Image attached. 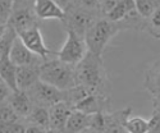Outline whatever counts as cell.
<instances>
[{
    "instance_id": "cell-9",
    "label": "cell",
    "mask_w": 160,
    "mask_h": 133,
    "mask_svg": "<svg viewBox=\"0 0 160 133\" xmlns=\"http://www.w3.org/2000/svg\"><path fill=\"white\" fill-rule=\"evenodd\" d=\"M76 110L86 114L109 113L110 111V94L109 92H92L90 96L76 105Z\"/></svg>"
},
{
    "instance_id": "cell-36",
    "label": "cell",
    "mask_w": 160,
    "mask_h": 133,
    "mask_svg": "<svg viewBox=\"0 0 160 133\" xmlns=\"http://www.w3.org/2000/svg\"><path fill=\"white\" fill-rule=\"evenodd\" d=\"M5 28H7V26H0V40H2V37L5 32Z\"/></svg>"
},
{
    "instance_id": "cell-8",
    "label": "cell",
    "mask_w": 160,
    "mask_h": 133,
    "mask_svg": "<svg viewBox=\"0 0 160 133\" xmlns=\"http://www.w3.org/2000/svg\"><path fill=\"white\" fill-rule=\"evenodd\" d=\"M18 37L21 38V41L24 44V46L27 47L33 55L38 57L41 60L50 59L52 55H55V52H52L46 46L40 27H33L31 30L24 31L21 35H18Z\"/></svg>"
},
{
    "instance_id": "cell-29",
    "label": "cell",
    "mask_w": 160,
    "mask_h": 133,
    "mask_svg": "<svg viewBox=\"0 0 160 133\" xmlns=\"http://www.w3.org/2000/svg\"><path fill=\"white\" fill-rule=\"evenodd\" d=\"M26 124L22 121L14 123H7L0 124V133H24Z\"/></svg>"
},
{
    "instance_id": "cell-12",
    "label": "cell",
    "mask_w": 160,
    "mask_h": 133,
    "mask_svg": "<svg viewBox=\"0 0 160 133\" xmlns=\"http://www.w3.org/2000/svg\"><path fill=\"white\" fill-rule=\"evenodd\" d=\"M8 104L12 106V109L14 110V113L19 116V119L24 121L27 118L33 108V102L28 95L27 91H23V90H17V91H13Z\"/></svg>"
},
{
    "instance_id": "cell-19",
    "label": "cell",
    "mask_w": 160,
    "mask_h": 133,
    "mask_svg": "<svg viewBox=\"0 0 160 133\" xmlns=\"http://www.w3.org/2000/svg\"><path fill=\"white\" fill-rule=\"evenodd\" d=\"M92 92H95V90L82 85H74L72 88L64 91V101L69 106H72V109H74L78 102L85 100Z\"/></svg>"
},
{
    "instance_id": "cell-24",
    "label": "cell",
    "mask_w": 160,
    "mask_h": 133,
    "mask_svg": "<svg viewBox=\"0 0 160 133\" xmlns=\"http://www.w3.org/2000/svg\"><path fill=\"white\" fill-rule=\"evenodd\" d=\"M108 124V113H95L91 114L88 131L94 133H104Z\"/></svg>"
},
{
    "instance_id": "cell-22",
    "label": "cell",
    "mask_w": 160,
    "mask_h": 133,
    "mask_svg": "<svg viewBox=\"0 0 160 133\" xmlns=\"http://www.w3.org/2000/svg\"><path fill=\"white\" fill-rule=\"evenodd\" d=\"M135 2L133 0H121L108 14L105 16V18L113 22V23H119L121 21L124 19V17L127 16V13L132 9H135Z\"/></svg>"
},
{
    "instance_id": "cell-35",
    "label": "cell",
    "mask_w": 160,
    "mask_h": 133,
    "mask_svg": "<svg viewBox=\"0 0 160 133\" xmlns=\"http://www.w3.org/2000/svg\"><path fill=\"white\" fill-rule=\"evenodd\" d=\"M44 133H64V132H62V131H58V129H52V128H48Z\"/></svg>"
},
{
    "instance_id": "cell-16",
    "label": "cell",
    "mask_w": 160,
    "mask_h": 133,
    "mask_svg": "<svg viewBox=\"0 0 160 133\" xmlns=\"http://www.w3.org/2000/svg\"><path fill=\"white\" fill-rule=\"evenodd\" d=\"M132 108H126L117 111L108 113V124L104 133H126L124 131V121L131 116Z\"/></svg>"
},
{
    "instance_id": "cell-13",
    "label": "cell",
    "mask_w": 160,
    "mask_h": 133,
    "mask_svg": "<svg viewBox=\"0 0 160 133\" xmlns=\"http://www.w3.org/2000/svg\"><path fill=\"white\" fill-rule=\"evenodd\" d=\"M9 59L16 66L30 65V64H35V63L41 62V59L36 55H33L32 52L24 46V44L21 41L19 37L16 38V41L13 42V45L10 47Z\"/></svg>"
},
{
    "instance_id": "cell-26",
    "label": "cell",
    "mask_w": 160,
    "mask_h": 133,
    "mask_svg": "<svg viewBox=\"0 0 160 133\" xmlns=\"http://www.w3.org/2000/svg\"><path fill=\"white\" fill-rule=\"evenodd\" d=\"M101 0H73L72 4L74 7H78L83 10H87L90 13H94V14L102 17L101 14Z\"/></svg>"
},
{
    "instance_id": "cell-2",
    "label": "cell",
    "mask_w": 160,
    "mask_h": 133,
    "mask_svg": "<svg viewBox=\"0 0 160 133\" xmlns=\"http://www.w3.org/2000/svg\"><path fill=\"white\" fill-rule=\"evenodd\" d=\"M40 81L67 91L76 85L74 66L60 62L57 57L40 63Z\"/></svg>"
},
{
    "instance_id": "cell-7",
    "label": "cell",
    "mask_w": 160,
    "mask_h": 133,
    "mask_svg": "<svg viewBox=\"0 0 160 133\" xmlns=\"http://www.w3.org/2000/svg\"><path fill=\"white\" fill-rule=\"evenodd\" d=\"M28 95L33 102V105L50 108L57 102L64 101V91L55 88L54 86L48 85L42 81L36 82L28 91Z\"/></svg>"
},
{
    "instance_id": "cell-1",
    "label": "cell",
    "mask_w": 160,
    "mask_h": 133,
    "mask_svg": "<svg viewBox=\"0 0 160 133\" xmlns=\"http://www.w3.org/2000/svg\"><path fill=\"white\" fill-rule=\"evenodd\" d=\"M76 85H82L99 92H109L108 76L102 57L87 51L86 57L74 66Z\"/></svg>"
},
{
    "instance_id": "cell-5",
    "label": "cell",
    "mask_w": 160,
    "mask_h": 133,
    "mask_svg": "<svg viewBox=\"0 0 160 133\" xmlns=\"http://www.w3.org/2000/svg\"><path fill=\"white\" fill-rule=\"evenodd\" d=\"M32 4L33 2L32 3L14 2V9H13V13L7 26H10L18 35L33 27H40V19L35 14Z\"/></svg>"
},
{
    "instance_id": "cell-20",
    "label": "cell",
    "mask_w": 160,
    "mask_h": 133,
    "mask_svg": "<svg viewBox=\"0 0 160 133\" xmlns=\"http://www.w3.org/2000/svg\"><path fill=\"white\" fill-rule=\"evenodd\" d=\"M26 123H31L40 126L45 129L50 128V115H49V109L44 108V106L33 105V108L30 113V115L24 119Z\"/></svg>"
},
{
    "instance_id": "cell-18",
    "label": "cell",
    "mask_w": 160,
    "mask_h": 133,
    "mask_svg": "<svg viewBox=\"0 0 160 133\" xmlns=\"http://www.w3.org/2000/svg\"><path fill=\"white\" fill-rule=\"evenodd\" d=\"M17 66L13 64L8 55L3 57L0 60V78L12 90L17 91Z\"/></svg>"
},
{
    "instance_id": "cell-27",
    "label": "cell",
    "mask_w": 160,
    "mask_h": 133,
    "mask_svg": "<svg viewBox=\"0 0 160 133\" xmlns=\"http://www.w3.org/2000/svg\"><path fill=\"white\" fill-rule=\"evenodd\" d=\"M18 121H22V119H19V116L14 113V110L12 109V106L8 102L0 105V124L14 123Z\"/></svg>"
},
{
    "instance_id": "cell-28",
    "label": "cell",
    "mask_w": 160,
    "mask_h": 133,
    "mask_svg": "<svg viewBox=\"0 0 160 133\" xmlns=\"http://www.w3.org/2000/svg\"><path fill=\"white\" fill-rule=\"evenodd\" d=\"M14 9V0H0V26H7Z\"/></svg>"
},
{
    "instance_id": "cell-39",
    "label": "cell",
    "mask_w": 160,
    "mask_h": 133,
    "mask_svg": "<svg viewBox=\"0 0 160 133\" xmlns=\"http://www.w3.org/2000/svg\"><path fill=\"white\" fill-rule=\"evenodd\" d=\"M82 133H94V132H91V131L87 129V131H85V132H82Z\"/></svg>"
},
{
    "instance_id": "cell-34",
    "label": "cell",
    "mask_w": 160,
    "mask_h": 133,
    "mask_svg": "<svg viewBox=\"0 0 160 133\" xmlns=\"http://www.w3.org/2000/svg\"><path fill=\"white\" fill-rule=\"evenodd\" d=\"M52 2H54L55 4H58V5L65 12L67 9H68V8L72 5V2H73V0H52Z\"/></svg>"
},
{
    "instance_id": "cell-32",
    "label": "cell",
    "mask_w": 160,
    "mask_h": 133,
    "mask_svg": "<svg viewBox=\"0 0 160 133\" xmlns=\"http://www.w3.org/2000/svg\"><path fill=\"white\" fill-rule=\"evenodd\" d=\"M12 92H13V91H12L3 81H0V105L8 102L9 96H10Z\"/></svg>"
},
{
    "instance_id": "cell-31",
    "label": "cell",
    "mask_w": 160,
    "mask_h": 133,
    "mask_svg": "<svg viewBox=\"0 0 160 133\" xmlns=\"http://www.w3.org/2000/svg\"><path fill=\"white\" fill-rule=\"evenodd\" d=\"M121 2V0H101L100 4H101V14L102 17H105L108 13Z\"/></svg>"
},
{
    "instance_id": "cell-15",
    "label": "cell",
    "mask_w": 160,
    "mask_h": 133,
    "mask_svg": "<svg viewBox=\"0 0 160 133\" xmlns=\"http://www.w3.org/2000/svg\"><path fill=\"white\" fill-rule=\"evenodd\" d=\"M90 119H91V114H86L73 109L68 121L65 123L64 133H82L87 131L90 127Z\"/></svg>"
},
{
    "instance_id": "cell-6",
    "label": "cell",
    "mask_w": 160,
    "mask_h": 133,
    "mask_svg": "<svg viewBox=\"0 0 160 133\" xmlns=\"http://www.w3.org/2000/svg\"><path fill=\"white\" fill-rule=\"evenodd\" d=\"M99 18L101 17L94 14V13H90L87 10H83L78 7H74L72 4L65 10V18L63 23L67 30H71L78 36L83 37L86 31L92 26V23Z\"/></svg>"
},
{
    "instance_id": "cell-38",
    "label": "cell",
    "mask_w": 160,
    "mask_h": 133,
    "mask_svg": "<svg viewBox=\"0 0 160 133\" xmlns=\"http://www.w3.org/2000/svg\"><path fill=\"white\" fill-rule=\"evenodd\" d=\"M3 57H5V55L3 54V51H2V50H0V60H2V58H3ZM8 57H9V55H8Z\"/></svg>"
},
{
    "instance_id": "cell-23",
    "label": "cell",
    "mask_w": 160,
    "mask_h": 133,
    "mask_svg": "<svg viewBox=\"0 0 160 133\" xmlns=\"http://www.w3.org/2000/svg\"><path fill=\"white\" fill-rule=\"evenodd\" d=\"M126 133H150L149 119L142 116H128L124 121Z\"/></svg>"
},
{
    "instance_id": "cell-17",
    "label": "cell",
    "mask_w": 160,
    "mask_h": 133,
    "mask_svg": "<svg viewBox=\"0 0 160 133\" xmlns=\"http://www.w3.org/2000/svg\"><path fill=\"white\" fill-rule=\"evenodd\" d=\"M143 87L154 97L160 96V60L154 62L150 68L146 71Z\"/></svg>"
},
{
    "instance_id": "cell-4",
    "label": "cell",
    "mask_w": 160,
    "mask_h": 133,
    "mask_svg": "<svg viewBox=\"0 0 160 133\" xmlns=\"http://www.w3.org/2000/svg\"><path fill=\"white\" fill-rule=\"evenodd\" d=\"M86 54L87 46L85 44L83 37L78 36L71 30H67V38L60 50L55 52V57L65 64L76 66L86 57Z\"/></svg>"
},
{
    "instance_id": "cell-21",
    "label": "cell",
    "mask_w": 160,
    "mask_h": 133,
    "mask_svg": "<svg viewBox=\"0 0 160 133\" xmlns=\"http://www.w3.org/2000/svg\"><path fill=\"white\" fill-rule=\"evenodd\" d=\"M143 31L148 32L152 38L160 40V0H158L151 16L145 19Z\"/></svg>"
},
{
    "instance_id": "cell-30",
    "label": "cell",
    "mask_w": 160,
    "mask_h": 133,
    "mask_svg": "<svg viewBox=\"0 0 160 133\" xmlns=\"http://www.w3.org/2000/svg\"><path fill=\"white\" fill-rule=\"evenodd\" d=\"M150 123V133H160V106L154 105L152 115L149 119Z\"/></svg>"
},
{
    "instance_id": "cell-40",
    "label": "cell",
    "mask_w": 160,
    "mask_h": 133,
    "mask_svg": "<svg viewBox=\"0 0 160 133\" xmlns=\"http://www.w3.org/2000/svg\"><path fill=\"white\" fill-rule=\"evenodd\" d=\"M0 81H2V78H0Z\"/></svg>"
},
{
    "instance_id": "cell-14",
    "label": "cell",
    "mask_w": 160,
    "mask_h": 133,
    "mask_svg": "<svg viewBox=\"0 0 160 133\" xmlns=\"http://www.w3.org/2000/svg\"><path fill=\"white\" fill-rule=\"evenodd\" d=\"M72 106H69L65 101L57 102L49 108V115H50V128L58 129L64 132L65 123L72 113Z\"/></svg>"
},
{
    "instance_id": "cell-25",
    "label": "cell",
    "mask_w": 160,
    "mask_h": 133,
    "mask_svg": "<svg viewBox=\"0 0 160 133\" xmlns=\"http://www.w3.org/2000/svg\"><path fill=\"white\" fill-rule=\"evenodd\" d=\"M18 37V33L13 30L10 26H7L5 28V32L0 40V50L3 51L4 55H9V51H10V47L13 45V42L16 41V38Z\"/></svg>"
},
{
    "instance_id": "cell-10",
    "label": "cell",
    "mask_w": 160,
    "mask_h": 133,
    "mask_svg": "<svg viewBox=\"0 0 160 133\" xmlns=\"http://www.w3.org/2000/svg\"><path fill=\"white\" fill-rule=\"evenodd\" d=\"M33 12L40 21H60L65 18V12L52 0H33Z\"/></svg>"
},
{
    "instance_id": "cell-37",
    "label": "cell",
    "mask_w": 160,
    "mask_h": 133,
    "mask_svg": "<svg viewBox=\"0 0 160 133\" xmlns=\"http://www.w3.org/2000/svg\"><path fill=\"white\" fill-rule=\"evenodd\" d=\"M154 105H158V106H160V96H156V97H154Z\"/></svg>"
},
{
    "instance_id": "cell-11",
    "label": "cell",
    "mask_w": 160,
    "mask_h": 133,
    "mask_svg": "<svg viewBox=\"0 0 160 133\" xmlns=\"http://www.w3.org/2000/svg\"><path fill=\"white\" fill-rule=\"evenodd\" d=\"M40 63L17 66L16 73H17V88L18 90L28 91L36 82L40 81Z\"/></svg>"
},
{
    "instance_id": "cell-3",
    "label": "cell",
    "mask_w": 160,
    "mask_h": 133,
    "mask_svg": "<svg viewBox=\"0 0 160 133\" xmlns=\"http://www.w3.org/2000/svg\"><path fill=\"white\" fill-rule=\"evenodd\" d=\"M119 31L121 30H119L118 24L108 21L105 17L96 19L83 36L87 51L91 54L102 57L106 46Z\"/></svg>"
},
{
    "instance_id": "cell-33",
    "label": "cell",
    "mask_w": 160,
    "mask_h": 133,
    "mask_svg": "<svg viewBox=\"0 0 160 133\" xmlns=\"http://www.w3.org/2000/svg\"><path fill=\"white\" fill-rule=\"evenodd\" d=\"M45 131H46L45 128L36 124H31V123H27L24 128V133H44Z\"/></svg>"
}]
</instances>
